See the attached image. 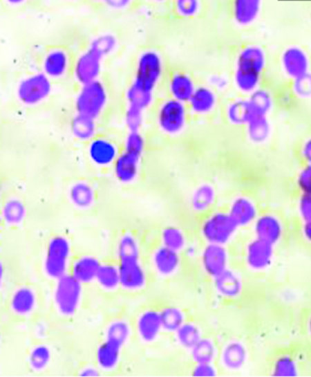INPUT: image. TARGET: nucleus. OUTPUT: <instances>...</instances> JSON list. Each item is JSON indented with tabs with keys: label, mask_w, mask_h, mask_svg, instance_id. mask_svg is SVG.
I'll return each mask as SVG.
<instances>
[{
	"label": "nucleus",
	"mask_w": 311,
	"mask_h": 377,
	"mask_svg": "<svg viewBox=\"0 0 311 377\" xmlns=\"http://www.w3.org/2000/svg\"><path fill=\"white\" fill-rule=\"evenodd\" d=\"M266 66V55L258 46H249L238 55L235 83L238 90L252 93L257 90Z\"/></svg>",
	"instance_id": "nucleus-1"
},
{
	"label": "nucleus",
	"mask_w": 311,
	"mask_h": 377,
	"mask_svg": "<svg viewBox=\"0 0 311 377\" xmlns=\"http://www.w3.org/2000/svg\"><path fill=\"white\" fill-rule=\"evenodd\" d=\"M108 95L105 87L99 80L83 86L77 98V111L80 115L96 120L105 109Z\"/></svg>",
	"instance_id": "nucleus-2"
},
{
	"label": "nucleus",
	"mask_w": 311,
	"mask_h": 377,
	"mask_svg": "<svg viewBox=\"0 0 311 377\" xmlns=\"http://www.w3.org/2000/svg\"><path fill=\"white\" fill-rule=\"evenodd\" d=\"M162 59L155 51L149 50L141 54L135 83L147 91L153 92L162 74Z\"/></svg>",
	"instance_id": "nucleus-3"
},
{
	"label": "nucleus",
	"mask_w": 311,
	"mask_h": 377,
	"mask_svg": "<svg viewBox=\"0 0 311 377\" xmlns=\"http://www.w3.org/2000/svg\"><path fill=\"white\" fill-rule=\"evenodd\" d=\"M238 226L232 215L216 214L203 224L202 235L209 243L223 244L232 237Z\"/></svg>",
	"instance_id": "nucleus-4"
},
{
	"label": "nucleus",
	"mask_w": 311,
	"mask_h": 377,
	"mask_svg": "<svg viewBox=\"0 0 311 377\" xmlns=\"http://www.w3.org/2000/svg\"><path fill=\"white\" fill-rule=\"evenodd\" d=\"M82 283L73 275H63L59 278L56 290V302L60 312L72 315L79 307L82 298Z\"/></svg>",
	"instance_id": "nucleus-5"
},
{
	"label": "nucleus",
	"mask_w": 311,
	"mask_h": 377,
	"mask_svg": "<svg viewBox=\"0 0 311 377\" xmlns=\"http://www.w3.org/2000/svg\"><path fill=\"white\" fill-rule=\"evenodd\" d=\"M186 114L183 102L175 99L167 100L158 112V125L166 134H177L185 127Z\"/></svg>",
	"instance_id": "nucleus-6"
},
{
	"label": "nucleus",
	"mask_w": 311,
	"mask_h": 377,
	"mask_svg": "<svg viewBox=\"0 0 311 377\" xmlns=\"http://www.w3.org/2000/svg\"><path fill=\"white\" fill-rule=\"evenodd\" d=\"M51 84L45 74L39 73L27 77L20 83L17 95L27 105L37 104L50 95Z\"/></svg>",
	"instance_id": "nucleus-7"
},
{
	"label": "nucleus",
	"mask_w": 311,
	"mask_h": 377,
	"mask_svg": "<svg viewBox=\"0 0 311 377\" xmlns=\"http://www.w3.org/2000/svg\"><path fill=\"white\" fill-rule=\"evenodd\" d=\"M69 253L70 246L66 239L59 237L51 241L46 264L48 275L54 278H60L65 275Z\"/></svg>",
	"instance_id": "nucleus-8"
},
{
	"label": "nucleus",
	"mask_w": 311,
	"mask_h": 377,
	"mask_svg": "<svg viewBox=\"0 0 311 377\" xmlns=\"http://www.w3.org/2000/svg\"><path fill=\"white\" fill-rule=\"evenodd\" d=\"M282 70L290 79L299 80L306 77L310 68L309 57L302 48H287L281 57Z\"/></svg>",
	"instance_id": "nucleus-9"
},
{
	"label": "nucleus",
	"mask_w": 311,
	"mask_h": 377,
	"mask_svg": "<svg viewBox=\"0 0 311 377\" xmlns=\"http://www.w3.org/2000/svg\"><path fill=\"white\" fill-rule=\"evenodd\" d=\"M120 284L126 289L137 290L146 284V275L140 263V257L120 259Z\"/></svg>",
	"instance_id": "nucleus-10"
},
{
	"label": "nucleus",
	"mask_w": 311,
	"mask_h": 377,
	"mask_svg": "<svg viewBox=\"0 0 311 377\" xmlns=\"http://www.w3.org/2000/svg\"><path fill=\"white\" fill-rule=\"evenodd\" d=\"M102 57L91 48L82 54L75 67L77 82L85 85L97 80L102 70Z\"/></svg>",
	"instance_id": "nucleus-11"
},
{
	"label": "nucleus",
	"mask_w": 311,
	"mask_h": 377,
	"mask_svg": "<svg viewBox=\"0 0 311 377\" xmlns=\"http://www.w3.org/2000/svg\"><path fill=\"white\" fill-rule=\"evenodd\" d=\"M227 253L223 244L209 243L204 249L202 264L204 269L212 277H217L227 270Z\"/></svg>",
	"instance_id": "nucleus-12"
},
{
	"label": "nucleus",
	"mask_w": 311,
	"mask_h": 377,
	"mask_svg": "<svg viewBox=\"0 0 311 377\" xmlns=\"http://www.w3.org/2000/svg\"><path fill=\"white\" fill-rule=\"evenodd\" d=\"M140 156L124 151L115 160V174L121 183H129L136 179Z\"/></svg>",
	"instance_id": "nucleus-13"
},
{
	"label": "nucleus",
	"mask_w": 311,
	"mask_h": 377,
	"mask_svg": "<svg viewBox=\"0 0 311 377\" xmlns=\"http://www.w3.org/2000/svg\"><path fill=\"white\" fill-rule=\"evenodd\" d=\"M89 157L99 166H108L117 159V148L113 143L105 139L93 140L89 145Z\"/></svg>",
	"instance_id": "nucleus-14"
},
{
	"label": "nucleus",
	"mask_w": 311,
	"mask_h": 377,
	"mask_svg": "<svg viewBox=\"0 0 311 377\" xmlns=\"http://www.w3.org/2000/svg\"><path fill=\"white\" fill-rule=\"evenodd\" d=\"M161 329H162V323H161L160 315L154 311L143 313L138 318V331L144 341H154Z\"/></svg>",
	"instance_id": "nucleus-15"
},
{
	"label": "nucleus",
	"mask_w": 311,
	"mask_h": 377,
	"mask_svg": "<svg viewBox=\"0 0 311 377\" xmlns=\"http://www.w3.org/2000/svg\"><path fill=\"white\" fill-rule=\"evenodd\" d=\"M261 0H235L234 17L241 26H247L257 20L261 11Z\"/></svg>",
	"instance_id": "nucleus-16"
},
{
	"label": "nucleus",
	"mask_w": 311,
	"mask_h": 377,
	"mask_svg": "<svg viewBox=\"0 0 311 377\" xmlns=\"http://www.w3.org/2000/svg\"><path fill=\"white\" fill-rule=\"evenodd\" d=\"M153 261L156 269L160 275H169L178 269L180 257L178 252L162 246L154 253Z\"/></svg>",
	"instance_id": "nucleus-17"
},
{
	"label": "nucleus",
	"mask_w": 311,
	"mask_h": 377,
	"mask_svg": "<svg viewBox=\"0 0 311 377\" xmlns=\"http://www.w3.org/2000/svg\"><path fill=\"white\" fill-rule=\"evenodd\" d=\"M269 241L258 239L249 244L247 248V263L254 269L263 268L270 260V248Z\"/></svg>",
	"instance_id": "nucleus-18"
},
{
	"label": "nucleus",
	"mask_w": 311,
	"mask_h": 377,
	"mask_svg": "<svg viewBox=\"0 0 311 377\" xmlns=\"http://www.w3.org/2000/svg\"><path fill=\"white\" fill-rule=\"evenodd\" d=\"M169 89L175 100L180 102H189L194 93L195 87L193 80L188 75L178 73L172 77Z\"/></svg>",
	"instance_id": "nucleus-19"
},
{
	"label": "nucleus",
	"mask_w": 311,
	"mask_h": 377,
	"mask_svg": "<svg viewBox=\"0 0 311 377\" xmlns=\"http://www.w3.org/2000/svg\"><path fill=\"white\" fill-rule=\"evenodd\" d=\"M190 107L192 111L198 114H206L211 111L216 104V96L214 92L210 89L201 87L195 89L189 100Z\"/></svg>",
	"instance_id": "nucleus-20"
},
{
	"label": "nucleus",
	"mask_w": 311,
	"mask_h": 377,
	"mask_svg": "<svg viewBox=\"0 0 311 377\" xmlns=\"http://www.w3.org/2000/svg\"><path fill=\"white\" fill-rule=\"evenodd\" d=\"M100 264L96 258L85 256L75 263L73 276L80 283H88L96 279Z\"/></svg>",
	"instance_id": "nucleus-21"
},
{
	"label": "nucleus",
	"mask_w": 311,
	"mask_h": 377,
	"mask_svg": "<svg viewBox=\"0 0 311 377\" xmlns=\"http://www.w3.org/2000/svg\"><path fill=\"white\" fill-rule=\"evenodd\" d=\"M121 345L106 340L97 349V360L100 367L105 370L113 369L120 361Z\"/></svg>",
	"instance_id": "nucleus-22"
},
{
	"label": "nucleus",
	"mask_w": 311,
	"mask_h": 377,
	"mask_svg": "<svg viewBox=\"0 0 311 377\" xmlns=\"http://www.w3.org/2000/svg\"><path fill=\"white\" fill-rule=\"evenodd\" d=\"M68 66V55L63 50H53L46 57L44 68L46 73L52 77L63 76Z\"/></svg>",
	"instance_id": "nucleus-23"
},
{
	"label": "nucleus",
	"mask_w": 311,
	"mask_h": 377,
	"mask_svg": "<svg viewBox=\"0 0 311 377\" xmlns=\"http://www.w3.org/2000/svg\"><path fill=\"white\" fill-rule=\"evenodd\" d=\"M216 288L225 296L237 295L241 289V283L237 276L230 270H225L215 277Z\"/></svg>",
	"instance_id": "nucleus-24"
},
{
	"label": "nucleus",
	"mask_w": 311,
	"mask_h": 377,
	"mask_svg": "<svg viewBox=\"0 0 311 377\" xmlns=\"http://www.w3.org/2000/svg\"><path fill=\"white\" fill-rule=\"evenodd\" d=\"M230 215L238 226L246 224L252 220L255 215L254 207L250 201L244 198L238 199L233 203L230 209Z\"/></svg>",
	"instance_id": "nucleus-25"
},
{
	"label": "nucleus",
	"mask_w": 311,
	"mask_h": 377,
	"mask_svg": "<svg viewBox=\"0 0 311 377\" xmlns=\"http://www.w3.org/2000/svg\"><path fill=\"white\" fill-rule=\"evenodd\" d=\"M126 99L131 107L137 108L144 111L148 108L152 102V92L140 87L137 83H133L129 89L126 93Z\"/></svg>",
	"instance_id": "nucleus-26"
},
{
	"label": "nucleus",
	"mask_w": 311,
	"mask_h": 377,
	"mask_svg": "<svg viewBox=\"0 0 311 377\" xmlns=\"http://www.w3.org/2000/svg\"><path fill=\"white\" fill-rule=\"evenodd\" d=\"M96 279L105 289H115L120 284L119 267L111 264H100Z\"/></svg>",
	"instance_id": "nucleus-27"
},
{
	"label": "nucleus",
	"mask_w": 311,
	"mask_h": 377,
	"mask_svg": "<svg viewBox=\"0 0 311 377\" xmlns=\"http://www.w3.org/2000/svg\"><path fill=\"white\" fill-rule=\"evenodd\" d=\"M72 131L77 139L83 140L91 139L96 131L95 120L84 115L77 114L72 122Z\"/></svg>",
	"instance_id": "nucleus-28"
},
{
	"label": "nucleus",
	"mask_w": 311,
	"mask_h": 377,
	"mask_svg": "<svg viewBox=\"0 0 311 377\" xmlns=\"http://www.w3.org/2000/svg\"><path fill=\"white\" fill-rule=\"evenodd\" d=\"M191 350L192 358L197 362V364H200V362H212L213 360L215 359L216 353H217L214 342L209 340V339H200L191 348Z\"/></svg>",
	"instance_id": "nucleus-29"
},
{
	"label": "nucleus",
	"mask_w": 311,
	"mask_h": 377,
	"mask_svg": "<svg viewBox=\"0 0 311 377\" xmlns=\"http://www.w3.org/2000/svg\"><path fill=\"white\" fill-rule=\"evenodd\" d=\"M215 200V191L211 186L202 185L196 190L192 196V206L195 211L203 212L212 205Z\"/></svg>",
	"instance_id": "nucleus-30"
},
{
	"label": "nucleus",
	"mask_w": 311,
	"mask_h": 377,
	"mask_svg": "<svg viewBox=\"0 0 311 377\" xmlns=\"http://www.w3.org/2000/svg\"><path fill=\"white\" fill-rule=\"evenodd\" d=\"M70 198L77 206L86 208V207L91 206L93 203L94 192L88 184L79 183L72 187Z\"/></svg>",
	"instance_id": "nucleus-31"
},
{
	"label": "nucleus",
	"mask_w": 311,
	"mask_h": 377,
	"mask_svg": "<svg viewBox=\"0 0 311 377\" xmlns=\"http://www.w3.org/2000/svg\"><path fill=\"white\" fill-rule=\"evenodd\" d=\"M160 315L163 329L169 332H176L185 321L183 313L176 307L166 308Z\"/></svg>",
	"instance_id": "nucleus-32"
},
{
	"label": "nucleus",
	"mask_w": 311,
	"mask_h": 377,
	"mask_svg": "<svg viewBox=\"0 0 311 377\" xmlns=\"http://www.w3.org/2000/svg\"><path fill=\"white\" fill-rule=\"evenodd\" d=\"M245 358L244 348L238 342L227 344L223 353V361L227 368L236 369L243 364Z\"/></svg>",
	"instance_id": "nucleus-33"
},
{
	"label": "nucleus",
	"mask_w": 311,
	"mask_h": 377,
	"mask_svg": "<svg viewBox=\"0 0 311 377\" xmlns=\"http://www.w3.org/2000/svg\"><path fill=\"white\" fill-rule=\"evenodd\" d=\"M178 342L184 347L192 348L200 340V332L196 325L183 324L176 331Z\"/></svg>",
	"instance_id": "nucleus-34"
},
{
	"label": "nucleus",
	"mask_w": 311,
	"mask_h": 377,
	"mask_svg": "<svg viewBox=\"0 0 311 377\" xmlns=\"http://www.w3.org/2000/svg\"><path fill=\"white\" fill-rule=\"evenodd\" d=\"M131 327L124 321H115L106 330V340L112 341L122 347L129 340Z\"/></svg>",
	"instance_id": "nucleus-35"
},
{
	"label": "nucleus",
	"mask_w": 311,
	"mask_h": 377,
	"mask_svg": "<svg viewBox=\"0 0 311 377\" xmlns=\"http://www.w3.org/2000/svg\"><path fill=\"white\" fill-rule=\"evenodd\" d=\"M227 116L232 122L241 125V123L249 122V120L255 115L253 114L249 102H237L229 106L227 109Z\"/></svg>",
	"instance_id": "nucleus-36"
},
{
	"label": "nucleus",
	"mask_w": 311,
	"mask_h": 377,
	"mask_svg": "<svg viewBox=\"0 0 311 377\" xmlns=\"http://www.w3.org/2000/svg\"><path fill=\"white\" fill-rule=\"evenodd\" d=\"M162 240L164 246L174 250L176 252L180 251L185 246V236L180 229L174 227H169L162 232Z\"/></svg>",
	"instance_id": "nucleus-37"
},
{
	"label": "nucleus",
	"mask_w": 311,
	"mask_h": 377,
	"mask_svg": "<svg viewBox=\"0 0 311 377\" xmlns=\"http://www.w3.org/2000/svg\"><path fill=\"white\" fill-rule=\"evenodd\" d=\"M117 255L119 258L140 257V247L138 241L131 235H124L120 239L119 247H117Z\"/></svg>",
	"instance_id": "nucleus-38"
},
{
	"label": "nucleus",
	"mask_w": 311,
	"mask_h": 377,
	"mask_svg": "<svg viewBox=\"0 0 311 377\" xmlns=\"http://www.w3.org/2000/svg\"><path fill=\"white\" fill-rule=\"evenodd\" d=\"M259 239L272 243L279 235V226L272 219L263 218L257 224Z\"/></svg>",
	"instance_id": "nucleus-39"
},
{
	"label": "nucleus",
	"mask_w": 311,
	"mask_h": 377,
	"mask_svg": "<svg viewBox=\"0 0 311 377\" xmlns=\"http://www.w3.org/2000/svg\"><path fill=\"white\" fill-rule=\"evenodd\" d=\"M34 306L33 293L28 290H20L16 293L13 300V307L17 312L25 313L30 312Z\"/></svg>",
	"instance_id": "nucleus-40"
},
{
	"label": "nucleus",
	"mask_w": 311,
	"mask_h": 377,
	"mask_svg": "<svg viewBox=\"0 0 311 377\" xmlns=\"http://www.w3.org/2000/svg\"><path fill=\"white\" fill-rule=\"evenodd\" d=\"M116 47V39L111 35H103L97 37L92 42L91 50L96 51L102 57L109 53H111Z\"/></svg>",
	"instance_id": "nucleus-41"
},
{
	"label": "nucleus",
	"mask_w": 311,
	"mask_h": 377,
	"mask_svg": "<svg viewBox=\"0 0 311 377\" xmlns=\"http://www.w3.org/2000/svg\"><path fill=\"white\" fill-rule=\"evenodd\" d=\"M144 139L138 131H131L126 137L125 142V151L129 154L138 155L140 156L144 151Z\"/></svg>",
	"instance_id": "nucleus-42"
},
{
	"label": "nucleus",
	"mask_w": 311,
	"mask_h": 377,
	"mask_svg": "<svg viewBox=\"0 0 311 377\" xmlns=\"http://www.w3.org/2000/svg\"><path fill=\"white\" fill-rule=\"evenodd\" d=\"M143 123V111L129 106L126 113V125L131 131H138Z\"/></svg>",
	"instance_id": "nucleus-43"
},
{
	"label": "nucleus",
	"mask_w": 311,
	"mask_h": 377,
	"mask_svg": "<svg viewBox=\"0 0 311 377\" xmlns=\"http://www.w3.org/2000/svg\"><path fill=\"white\" fill-rule=\"evenodd\" d=\"M176 7L180 15L191 17L197 14L200 8L198 0H177Z\"/></svg>",
	"instance_id": "nucleus-44"
},
{
	"label": "nucleus",
	"mask_w": 311,
	"mask_h": 377,
	"mask_svg": "<svg viewBox=\"0 0 311 377\" xmlns=\"http://www.w3.org/2000/svg\"><path fill=\"white\" fill-rule=\"evenodd\" d=\"M24 214V210L21 203H17V201H11L6 205L4 210V215L6 220L11 221V223H17L21 220Z\"/></svg>",
	"instance_id": "nucleus-45"
},
{
	"label": "nucleus",
	"mask_w": 311,
	"mask_h": 377,
	"mask_svg": "<svg viewBox=\"0 0 311 377\" xmlns=\"http://www.w3.org/2000/svg\"><path fill=\"white\" fill-rule=\"evenodd\" d=\"M216 368L213 367L211 362H200L196 365L194 369L195 376L210 377L216 376Z\"/></svg>",
	"instance_id": "nucleus-46"
},
{
	"label": "nucleus",
	"mask_w": 311,
	"mask_h": 377,
	"mask_svg": "<svg viewBox=\"0 0 311 377\" xmlns=\"http://www.w3.org/2000/svg\"><path fill=\"white\" fill-rule=\"evenodd\" d=\"M48 358H50V353H48V351L46 349V348H39V349H37L36 352L34 353L33 355V365H36V367H44L46 364H47Z\"/></svg>",
	"instance_id": "nucleus-47"
},
{
	"label": "nucleus",
	"mask_w": 311,
	"mask_h": 377,
	"mask_svg": "<svg viewBox=\"0 0 311 377\" xmlns=\"http://www.w3.org/2000/svg\"><path fill=\"white\" fill-rule=\"evenodd\" d=\"M109 4L114 8H122L125 7L128 4L129 0H106Z\"/></svg>",
	"instance_id": "nucleus-48"
},
{
	"label": "nucleus",
	"mask_w": 311,
	"mask_h": 377,
	"mask_svg": "<svg viewBox=\"0 0 311 377\" xmlns=\"http://www.w3.org/2000/svg\"><path fill=\"white\" fill-rule=\"evenodd\" d=\"M82 376H97V372L94 368H88V369L84 370V373L82 374Z\"/></svg>",
	"instance_id": "nucleus-49"
},
{
	"label": "nucleus",
	"mask_w": 311,
	"mask_h": 377,
	"mask_svg": "<svg viewBox=\"0 0 311 377\" xmlns=\"http://www.w3.org/2000/svg\"><path fill=\"white\" fill-rule=\"evenodd\" d=\"M8 3H10V4L12 5H17L20 4V3L26 1V0H7Z\"/></svg>",
	"instance_id": "nucleus-50"
},
{
	"label": "nucleus",
	"mask_w": 311,
	"mask_h": 377,
	"mask_svg": "<svg viewBox=\"0 0 311 377\" xmlns=\"http://www.w3.org/2000/svg\"><path fill=\"white\" fill-rule=\"evenodd\" d=\"M0 276H1V268H0Z\"/></svg>",
	"instance_id": "nucleus-51"
}]
</instances>
